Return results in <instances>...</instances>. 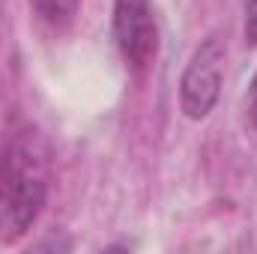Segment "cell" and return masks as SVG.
Here are the masks:
<instances>
[{"label":"cell","mask_w":257,"mask_h":254,"mask_svg":"<svg viewBox=\"0 0 257 254\" xmlns=\"http://www.w3.org/2000/svg\"><path fill=\"white\" fill-rule=\"evenodd\" d=\"M224 57H227V48L215 33L206 36L192 54L180 81V105L189 120H203L215 108L221 93V78H224Z\"/></svg>","instance_id":"cell-2"},{"label":"cell","mask_w":257,"mask_h":254,"mask_svg":"<svg viewBox=\"0 0 257 254\" xmlns=\"http://www.w3.org/2000/svg\"><path fill=\"white\" fill-rule=\"evenodd\" d=\"M114 39L135 72H144L159 54V27L150 0H114Z\"/></svg>","instance_id":"cell-3"},{"label":"cell","mask_w":257,"mask_h":254,"mask_svg":"<svg viewBox=\"0 0 257 254\" xmlns=\"http://www.w3.org/2000/svg\"><path fill=\"white\" fill-rule=\"evenodd\" d=\"M45 203V171L39 156L12 144L0 159V209L3 221L15 227V233L27 230Z\"/></svg>","instance_id":"cell-1"},{"label":"cell","mask_w":257,"mask_h":254,"mask_svg":"<svg viewBox=\"0 0 257 254\" xmlns=\"http://www.w3.org/2000/svg\"><path fill=\"white\" fill-rule=\"evenodd\" d=\"M0 224H3V209H0Z\"/></svg>","instance_id":"cell-7"},{"label":"cell","mask_w":257,"mask_h":254,"mask_svg":"<svg viewBox=\"0 0 257 254\" xmlns=\"http://www.w3.org/2000/svg\"><path fill=\"white\" fill-rule=\"evenodd\" d=\"M245 42L257 45V0H245Z\"/></svg>","instance_id":"cell-5"},{"label":"cell","mask_w":257,"mask_h":254,"mask_svg":"<svg viewBox=\"0 0 257 254\" xmlns=\"http://www.w3.org/2000/svg\"><path fill=\"white\" fill-rule=\"evenodd\" d=\"M30 6L36 9V15L54 27L69 24L75 18V9H78V0H30Z\"/></svg>","instance_id":"cell-4"},{"label":"cell","mask_w":257,"mask_h":254,"mask_svg":"<svg viewBox=\"0 0 257 254\" xmlns=\"http://www.w3.org/2000/svg\"><path fill=\"white\" fill-rule=\"evenodd\" d=\"M248 117H251V123L257 129V72L251 78V84H248Z\"/></svg>","instance_id":"cell-6"}]
</instances>
